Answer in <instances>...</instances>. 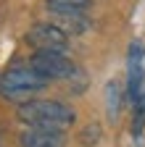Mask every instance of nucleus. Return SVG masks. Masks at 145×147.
I'll return each mask as SVG.
<instances>
[{"label": "nucleus", "instance_id": "obj_1", "mask_svg": "<svg viewBox=\"0 0 145 147\" xmlns=\"http://www.w3.org/2000/svg\"><path fill=\"white\" fill-rule=\"evenodd\" d=\"M19 118L24 123H29V126H37V129L66 131L74 123L77 113L66 102H58V100H29V102H21Z\"/></svg>", "mask_w": 145, "mask_h": 147}, {"label": "nucleus", "instance_id": "obj_2", "mask_svg": "<svg viewBox=\"0 0 145 147\" xmlns=\"http://www.w3.org/2000/svg\"><path fill=\"white\" fill-rule=\"evenodd\" d=\"M50 84L42 74H37L32 66H13L0 76V95L13 102H29L34 92H40Z\"/></svg>", "mask_w": 145, "mask_h": 147}, {"label": "nucleus", "instance_id": "obj_3", "mask_svg": "<svg viewBox=\"0 0 145 147\" xmlns=\"http://www.w3.org/2000/svg\"><path fill=\"white\" fill-rule=\"evenodd\" d=\"M29 66L37 74H42L45 79H71L77 74V66L71 63V58H66V55L58 53V50H40V53H34Z\"/></svg>", "mask_w": 145, "mask_h": 147}, {"label": "nucleus", "instance_id": "obj_4", "mask_svg": "<svg viewBox=\"0 0 145 147\" xmlns=\"http://www.w3.org/2000/svg\"><path fill=\"white\" fill-rule=\"evenodd\" d=\"M29 45H34L37 50H66L69 37L58 24H34L27 34Z\"/></svg>", "mask_w": 145, "mask_h": 147}, {"label": "nucleus", "instance_id": "obj_5", "mask_svg": "<svg viewBox=\"0 0 145 147\" xmlns=\"http://www.w3.org/2000/svg\"><path fill=\"white\" fill-rule=\"evenodd\" d=\"M140 58H142V45L132 42V47H129V79H127V97H129L132 105L145 100V89H142V74L145 71H142Z\"/></svg>", "mask_w": 145, "mask_h": 147}, {"label": "nucleus", "instance_id": "obj_6", "mask_svg": "<svg viewBox=\"0 0 145 147\" xmlns=\"http://www.w3.org/2000/svg\"><path fill=\"white\" fill-rule=\"evenodd\" d=\"M66 137L63 131H56V129H37L29 126L21 134V147H63Z\"/></svg>", "mask_w": 145, "mask_h": 147}, {"label": "nucleus", "instance_id": "obj_7", "mask_svg": "<svg viewBox=\"0 0 145 147\" xmlns=\"http://www.w3.org/2000/svg\"><path fill=\"white\" fill-rule=\"evenodd\" d=\"M93 0H48V8L58 16H71V13H84Z\"/></svg>", "mask_w": 145, "mask_h": 147}, {"label": "nucleus", "instance_id": "obj_8", "mask_svg": "<svg viewBox=\"0 0 145 147\" xmlns=\"http://www.w3.org/2000/svg\"><path fill=\"white\" fill-rule=\"evenodd\" d=\"M106 95H108V118L116 121L119 118V108H121V89L116 82H111L106 87Z\"/></svg>", "mask_w": 145, "mask_h": 147}, {"label": "nucleus", "instance_id": "obj_9", "mask_svg": "<svg viewBox=\"0 0 145 147\" xmlns=\"http://www.w3.org/2000/svg\"><path fill=\"white\" fill-rule=\"evenodd\" d=\"M98 139H100V126H98V123H90L84 131H82V144L90 147V144H95Z\"/></svg>", "mask_w": 145, "mask_h": 147}]
</instances>
